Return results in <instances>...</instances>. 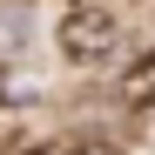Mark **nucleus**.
Listing matches in <instances>:
<instances>
[{"label": "nucleus", "instance_id": "nucleus-3", "mask_svg": "<svg viewBox=\"0 0 155 155\" xmlns=\"http://www.w3.org/2000/svg\"><path fill=\"white\" fill-rule=\"evenodd\" d=\"M0 47H27V14L0 7Z\"/></svg>", "mask_w": 155, "mask_h": 155}, {"label": "nucleus", "instance_id": "nucleus-1", "mask_svg": "<svg viewBox=\"0 0 155 155\" xmlns=\"http://www.w3.org/2000/svg\"><path fill=\"white\" fill-rule=\"evenodd\" d=\"M54 41H61V54H68L74 68H101V61L121 47V14L108 7V0H74V7L61 14Z\"/></svg>", "mask_w": 155, "mask_h": 155}, {"label": "nucleus", "instance_id": "nucleus-4", "mask_svg": "<svg viewBox=\"0 0 155 155\" xmlns=\"http://www.w3.org/2000/svg\"><path fill=\"white\" fill-rule=\"evenodd\" d=\"M68 155H121V148H115V142H101V135H81Z\"/></svg>", "mask_w": 155, "mask_h": 155}, {"label": "nucleus", "instance_id": "nucleus-2", "mask_svg": "<svg viewBox=\"0 0 155 155\" xmlns=\"http://www.w3.org/2000/svg\"><path fill=\"white\" fill-rule=\"evenodd\" d=\"M121 101H128V108H155V47L128 61V74H121Z\"/></svg>", "mask_w": 155, "mask_h": 155}]
</instances>
